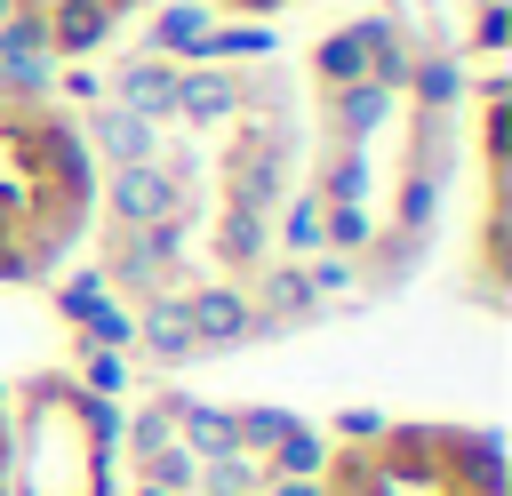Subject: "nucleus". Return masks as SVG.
<instances>
[{
  "mask_svg": "<svg viewBox=\"0 0 512 496\" xmlns=\"http://www.w3.org/2000/svg\"><path fill=\"white\" fill-rule=\"evenodd\" d=\"M96 224V160L80 112L48 80L0 72V288H40Z\"/></svg>",
  "mask_w": 512,
  "mask_h": 496,
  "instance_id": "obj_1",
  "label": "nucleus"
},
{
  "mask_svg": "<svg viewBox=\"0 0 512 496\" xmlns=\"http://www.w3.org/2000/svg\"><path fill=\"white\" fill-rule=\"evenodd\" d=\"M120 416L80 376L40 368L8 392V472L24 496H104Z\"/></svg>",
  "mask_w": 512,
  "mask_h": 496,
  "instance_id": "obj_2",
  "label": "nucleus"
},
{
  "mask_svg": "<svg viewBox=\"0 0 512 496\" xmlns=\"http://www.w3.org/2000/svg\"><path fill=\"white\" fill-rule=\"evenodd\" d=\"M104 224H128V232H192V208H200V184H192V160L184 152H152V160H128L112 168L104 184Z\"/></svg>",
  "mask_w": 512,
  "mask_h": 496,
  "instance_id": "obj_3",
  "label": "nucleus"
},
{
  "mask_svg": "<svg viewBox=\"0 0 512 496\" xmlns=\"http://www.w3.org/2000/svg\"><path fill=\"white\" fill-rule=\"evenodd\" d=\"M144 0H8V24L48 56V64H80V56H96L112 32H120V16H136Z\"/></svg>",
  "mask_w": 512,
  "mask_h": 496,
  "instance_id": "obj_4",
  "label": "nucleus"
},
{
  "mask_svg": "<svg viewBox=\"0 0 512 496\" xmlns=\"http://www.w3.org/2000/svg\"><path fill=\"white\" fill-rule=\"evenodd\" d=\"M176 320H184L192 352H232V344H248V336H256L240 280H192V288L176 296Z\"/></svg>",
  "mask_w": 512,
  "mask_h": 496,
  "instance_id": "obj_5",
  "label": "nucleus"
},
{
  "mask_svg": "<svg viewBox=\"0 0 512 496\" xmlns=\"http://www.w3.org/2000/svg\"><path fill=\"white\" fill-rule=\"evenodd\" d=\"M240 104H248V72H224V64H184V80H176V112H168V120H184V128L200 136V128H224Z\"/></svg>",
  "mask_w": 512,
  "mask_h": 496,
  "instance_id": "obj_6",
  "label": "nucleus"
},
{
  "mask_svg": "<svg viewBox=\"0 0 512 496\" xmlns=\"http://www.w3.org/2000/svg\"><path fill=\"white\" fill-rule=\"evenodd\" d=\"M80 144H104V160L128 168V160H152V152H160V128H152L144 112H128V104L96 96V104L80 112Z\"/></svg>",
  "mask_w": 512,
  "mask_h": 496,
  "instance_id": "obj_7",
  "label": "nucleus"
},
{
  "mask_svg": "<svg viewBox=\"0 0 512 496\" xmlns=\"http://www.w3.org/2000/svg\"><path fill=\"white\" fill-rule=\"evenodd\" d=\"M304 64H312V96L360 88V80H368V16H352L344 32H328V40H320ZM368 88H376V80H368Z\"/></svg>",
  "mask_w": 512,
  "mask_h": 496,
  "instance_id": "obj_8",
  "label": "nucleus"
},
{
  "mask_svg": "<svg viewBox=\"0 0 512 496\" xmlns=\"http://www.w3.org/2000/svg\"><path fill=\"white\" fill-rule=\"evenodd\" d=\"M176 80H184V64H168V56H136V64H120L112 72V104H128V112H144L152 128L176 112Z\"/></svg>",
  "mask_w": 512,
  "mask_h": 496,
  "instance_id": "obj_9",
  "label": "nucleus"
},
{
  "mask_svg": "<svg viewBox=\"0 0 512 496\" xmlns=\"http://www.w3.org/2000/svg\"><path fill=\"white\" fill-rule=\"evenodd\" d=\"M208 24H216V16H208L200 0H176V8H160V16H152V32H144L152 48H144V56H168V64H176V56H192V48L208 40Z\"/></svg>",
  "mask_w": 512,
  "mask_h": 496,
  "instance_id": "obj_10",
  "label": "nucleus"
},
{
  "mask_svg": "<svg viewBox=\"0 0 512 496\" xmlns=\"http://www.w3.org/2000/svg\"><path fill=\"white\" fill-rule=\"evenodd\" d=\"M240 56H272V24H240V16L224 24V16H216V24H208V40L192 48V64H224V72H232Z\"/></svg>",
  "mask_w": 512,
  "mask_h": 496,
  "instance_id": "obj_11",
  "label": "nucleus"
},
{
  "mask_svg": "<svg viewBox=\"0 0 512 496\" xmlns=\"http://www.w3.org/2000/svg\"><path fill=\"white\" fill-rule=\"evenodd\" d=\"M480 48H504V8H496V0L480 8Z\"/></svg>",
  "mask_w": 512,
  "mask_h": 496,
  "instance_id": "obj_12",
  "label": "nucleus"
}]
</instances>
